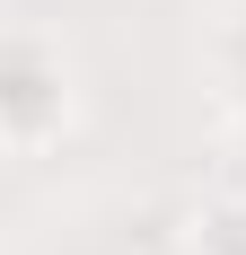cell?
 Listing matches in <instances>:
<instances>
[{"mask_svg":"<svg viewBox=\"0 0 246 255\" xmlns=\"http://www.w3.org/2000/svg\"><path fill=\"white\" fill-rule=\"evenodd\" d=\"M18 106H44L53 124H71V62L35 35H0V141L18 150Z\"/></svg>","mask_w":246,"mask_h":255,"instance_id":"obj_1","label":"cell"},{"mask_svg":"<svg viewBox=\"0 0 246 255\" xmlns=\"http://www.w3.org/2000/svg\"><path fill=\"white\" fill-rule=\"evenodd\" d=\"M185 255H246V194H211L185 220Z\"/></svg>","mask_w":246,"mask_h":255,"instance_id":"obj_2","label":"cell"}]
</instances>
